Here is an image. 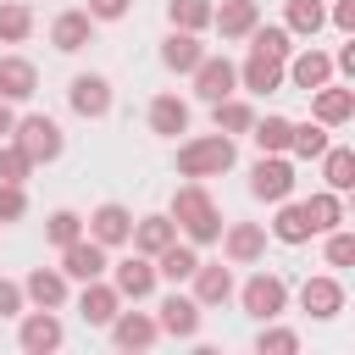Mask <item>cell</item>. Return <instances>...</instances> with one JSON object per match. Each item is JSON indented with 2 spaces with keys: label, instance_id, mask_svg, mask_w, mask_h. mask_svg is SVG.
I'll use <instances>...</instances> for the list:
<instances>
[{
  "label": "cell",
  "instance_id": "obj_1",
  "mask_svg": "<svg viewBox=\"0 0 355 355\" xmlns=\"http://www.w3.org/2000/svg\"><path fill=\"white\" fill-rule=\"evenodd\" d=\"M172 222H178V233L200 250V244H216L222 239V211H216V200L205 194V183L194 178V183H183L178 194H172V211H166Z\"/></svg>",
  "mask_w": 355,
  "mask_h": 355
},
{
  "label": "cell",
  "instance_id": "obj_2",
  "mask_svg": "<svg viewBox=\"0 0 355 355\" xmlns=\"http://www.w3.org/2000/svg\"><path fill=\"white\" fill-rule=\"evenodd\" d=\"M11 144H17L33 166H50V161H61L67 133H61V122H50L44 111H33V116H17V122H11Z\"/></svg>",
  "mask_w": 355,
  "mask_h": 355
},
{
  "label": "cell",
  "instance_id": "obj_3",
  "mask_svg": "<svg viewBox=\"0 0 355 355\" xmlns=\"http://www.w3.org/2000/svg\"><path fill=\"white\" fill-rule=\"evenodd\" d=\"M233 161H239V150H233L227 133H205V139H183L178 144V172L183 178H222Z\"/></svg>",
  "mask_w": 355,
  "mask_h": 355
},
{
  "label": "cell",
  "instance_id": "obj_4",
  "mask_svg": "<svg viewBox=\"0 0 355 355\" xmlns=\"http://www.w3.org/2000/svg\"><path fill=\"white\" fill-rule=\"evenodd\" d=\"M239 305H244V316H255V322H277V316L288 311V283H283L277 272H255V277L239 288Z\"/></svg>",
  "mask_w": 355,
  "mask_h": 355
},
{
  "label": "cell",
  "instance_id": "obj_5",
  "mask_svg": "<svg viewBox=\"0 0 355 355\" xmlns=\"http://www.w3.org/2000/svg\"><path fill=\"white\" fill-rule=\"evenodd\" d=\"M250 194L266 200V205L288 200V194H294V161H288V155H261V161L250 166Z\"/></svg>",
  "mask_w": 355,
  "mask_h": 355
},
{
  "label": "cell",
  "instance_id": "obj_6",
  "mask_svg": "<svg viewBox=\"0 0 355 355\" xmlns=\"http://www.w3.org/2000/svg\"><path fill=\"white\" fill-rule=\"evenodd\" d=\"M67 105H72L83 122H100V116H111V83H105L100 72H78V78L67 83Z\"/></svg>",
  "mask_w": 355,
  "mask_h": 355
},
{
  "label": "cell",
  "instance_id": "obj_7",
  "mask_svg": "<svg viewBox=\"0 0 355 355\" xmlns=\"http://www.w3.org/2000/svg\"><path fill=\"white\" fill-rule=\"evenodd\" d=\"M216 244H222L227 266H255V261L266 255V227H261V222H227Z\"/></svg>",
  "mask_w": 355,
  "mask_h": 355
},
{
  "label": "cell",
  "instance_id": "obj_8",
  "mask_svg": "<svg viewBox=\"0 0 355 355\" xmlns=\"http://www.w3.org/2000/svg\"><path fill=\"white\" fill-rule=\"evenodd\" d=\"M105 272H111V288H116L122 300H150V294H155V283H161V277H155V261H150V255H139V250H133L128 261L105 266Z\"/></svg>",
  "mask_w": 355,
  "mask_h": 355
},
{
  "label": "cell",
  "instance_id": "obj_9",
  "mask_svg": "<svg viewBox=\"0 0 355 355\" xmlns=\"http://www.w3.org/2000/svg\"><path fill=\"white\" fill-rule=\"evenodd\" d=\"M194 78V94L211 105V100H227L233 89H239V67L227 61V55H200V67L189 72Z\"/></svg>",
  "mask_w": 355,
  "mask_h": 355
},
{
  "label": "cell",
  "instance_id": "obj_10",
  "mask_svg": "<svg viewBox=\"0 0 355 355\" xmlns=\"http://www.w3.org/2000/svg\"><path fill=\"white\" fill-rule=\"evenodd\" d=\"M83 233H89L94 244L116 250V244H128V233H133V211H128V205H116V200H105V205H94V211H89Z\"/></svg>",
  "mask_w": 355,
  "mask_h": 355
},
{
  "label": "cell",
  "instance_id": "obj_11",
  "mask_svg": "<svg viewBox=\"0 0 355 355\" xmlns=\"http://www.w3.org/2000/svg\"><path fill=\"white\" fill-rule=\"evenodd\" d=\"M105 244H94L89 233L83 239H72V244H61V272H67V283H89V277H105Z\"/></svg>",
  "mask_w": 355,
  "mask_h": 355
},
{
  "label": "cell",
  "instance_id": "obj_12",
  "mask_svg": "<svg viewBox=\"0 0 355 355\" xmlns=\"http://www.w3.org/2000/svg\"><path fill=\"white\" fill-rule=\"evenodd\" d=\"M61 338H67V333H61V316H55V311H39V305H33V311L22 316V327H17V344H22L28 355H50V349H61Z\"/></svg>",
  "mask_w": 355,
  "mask_h": 355
},
{
  "label": "cell",
  "instance_id": "obj_13",
  "mask_svg": "<svg viewBox=\"0 0 355 355\" xmlns=\"http://www.w3.org/2000/svg\"><path fill=\"white\" fill-rule=\"evenodd\" d=\"M283 78H288L294 89H305V94H311V89H322V83L333 78V55H322L316 44H305V50H294V55L283 61Z\"/></svg>",
  "mask_w": 355,
  "mask_h": 355
},
{
  "label": "cell",
  "instance_id": "obj_14",
  "mask_svg": "<svg viewBox=\"0 0 355 355\" xmlns=\"http://www.w3.org/2000/svg\"><path fill=\"white\" fill-rule=\"evenodd\" d=\"M311 116L322 122V128H344L349 116H355V89H344V83H322V89H311Z\"/></svg>",
  "mask_w": 355,
  "mask_h": 355
},
{
  "label": "cell",
  "instance_id": "obj_15",
  "mask_svg": "<svg viewBox=\"0 0 355 355\" xmlns=\"http://www.w3.org/2000/svg\"><path fill=\"white\" fill-rule=\"evenodd\" d=\"M189 283H194L200 311H211V305H227V300H233V266H222V261H200V266L189 272Z\"/></svg>",
  "mask_w": 355,
  "mask_h": 355
},
{
  "label": "cell",
  "instance_id": "obj_16",
  "mask_svg": "<svg viewBox=\"0 0 355 355\" xmlns=\"http://www.w3.org/2000/svg\"><path fill=\"white\" fill-rule=\"evenodd\" d=\"M22 300L39 305V311H61L67 305V272L61 266H33L22 277Z\"/></svg>",
  "mask_w": 355,
  "mask_h": 355
},
{
  "label": "cell",
  "instance_id": "obj_17",
  "mask_svg": "<svg viewBox=\"0 0 355 355\" xmlns=\"http://www.w3.org/2000/svg\"><path fill=\"white\" fill-rule=\"evenodd\" d=\"M155 327H161V333H172V338H194V333H200V300L172 288V294L161 300V316H155Z\"/></svg>",
  "mask_w": 355,
  "mask_h": 355
},
{
  "label": "cell",
  "instance_id": "obj_18",
  "mask_svg": "<svg viewBox=\"0 0 355 355\" xmlns=\"http://www.w3.org/2000/svg\"><path fill=\"white\" fill-rule=\"evenodd\" d=\"M105 327H111V344H116V349H150V344L161 338L155 316H144V311H116Z\"/></svg>",
  "mask_w": 355,
  "mask_h": 355
},
{
  "label": "cell",
  "instance_id": "obj_19",
  "mask_svg": "<svg viewBox=\"0 0 355 355\" xmlns=\"http://www.w3.org/2000/svg\"><path fill=\"white\" fill-rule=\"evenodd\" d=\"M255 22H261V6H255V0H222V6H211V28H216L227 44L250 39Z\"/></svg>",
  "mask_w": 355,
  "mask_h": 355
},
{
  "label": "cell",
  "instance_id": "obj_20",
  "mask_svg": "<svg viewBox=\"0 0 355 355\" xmlns=\"http://www.w3.org/2000/svg\"><path fill=\"white\" fill-rule=\"evenodd\" d=\"M89 39H94V17H89L83 6H72V11H61V17L50 22V44H55L61 55H78Z\"/></svg>",
  "mask_w": 355,
  "mask_h": 355
},
{
  "label": "cell",
  "instance_id": "obj_21",
  "mask_svg": "<svg viewBox=\"0 0 355 355\" xmlns=\"http://www.w3.org/2000/svg\"><path fill=\"white\" fill-rule=\"evenodd\" d=\"M300 311H311L316 322H333V316L344 311V283H338V277H305Z\"/></svg>",
  "mask_w": 355,
  "mask_h": 355
},
{
  "label": "cell",
  "instance_id": "obj_22",
  "mask_svg": "<svg viewBox=\"0 0 355 355\" xmlns=\"http://www.w3.org/2000/svg\"><path fill=\"white\" fill-rule=\"evenodd\" d=\"M116 311H122V294H116L105 277H89V283H83V294H78V316H83L89 327H105Z\"/></svg>",
  "mask_w": 355,
  "mask_h": 355
},
{
  "label": "cell",
  "instance_id": "obj_23",
  "mask_svg": "<svg viewBox=\"0 0 355 355\" xmlns=\"http://www.w3.org/2000/svg\"><path fill=\"white\" fill-rule=\"evenodd\" d=\"M39 67L28 55H0V100H33Z\"/></svg>",
  "mask_w": 355,
  "mask_h": 355
},
{
  "label": "cell",
  "instance_id": "obj_24",
  "mask_svg": "<svg viewBox=\"0 0 355 355\" xmlns=\"http://www.w3.org/2000/svg\"><path fill=\"white\" fill-rule=\"evenodd\" d=\"M239 83H244L250 94H277V89H283V61H277V55L250 50V61L239 67Z\"/></svg>",
  "mask_w": 355,
  "mask_h": 355
},
{
  "label": "cell",
  "instance_id": "obj_25",
  "mask_svg": "<svg viewBox=\"0 0 355 355\" xmlns=\"http://www.w3.org/2000/svg\"><path fill=\"white\" fill-rule=\"evenodd\" d=\"M150 133H161V139L189 133V100L183 94H155L150 100Z\"/></svg>",
  "mask_w": 355,
  "mask_h": 355
},
{
  "label": "cell",
  "instance_id": "obj_26",
  "mask_svg": "<svg viewBox=\"0 0 355 355\" xmlns=\"http://www.w3.org/2000/svg\"><path fill=\"white\" fill-rule=\"evenodd\" d=\"M172 239H178V222H172V216H139L133 233H128V244H133L139 255H150V261H155Z\"/></svg>",
  "mask_w": 355,
  "mask_h": 355
},
{
  "label": "cell",
  "instance_id": "obj_27",
  "mask_svg": "<svg viewBox=\"0 0 355 355\" xmlns=\"http://www.w3.org/2000/svg\"><path fill=\"white\" fill-rule=\"evenodd\" d=\"M200 55H205V44H200L194 33H183V28H172V33L161 39V67H166V72H194Z\"/></svg>",
  "mask_w": 355,
  "mask_h": 355
},
{
  "label": "cell",
  "instance_id": "obj_28",
  "mask_svg": "<svg viewBox=\"0 0 355 355\" xmlns=\"http://www.w3.org/2000/svg\"><path fill=\"white\" fill-rule=\"evenodd\" d=\"M283 28L294 39H316L327 28V6L322 0H283Z\"/></svg>",
  "mask_w": 355,
  "mask_h": 355
},
{
  "label": "cell",
  "instance_id": "obj_29",
  "mask_svg": "<svg viewBox=\"0 0 355 355\" xmlns=\"http://www.w3.org/2000/svg\"><path fill=\"white\" fill-rule=\"evenodd\" d=\"M316 161H322V178H327V189H333V194H349V189H355V150L327 144Z\"/></svg>",
  "mask_w": 355,
  "mask_h": 355
},
{
  "label": "cell",
  "instance_id": "obj_30",
  "mask_svg": "<svg viewBox=\"0 0 355 355\" xmlns=\"http://www.w3.org/2000/svg\"><path fill=\"white\" fill-rule=\"evenodd\" d=\"M194 266H200V250H194L189 239H183V244L172 239V244L155 255V277H166V283H189V272H194Z\"/></svg>",
  "mask_w": 355,
  "mask_h": 355
},
{
  "label": "cell",
  "instance_id": "obj_31",
  "mask_svg": "<svg viewBox=\"0 0 355 355\" xmlns=\"http://www.w3.org/2000/svg\"><path fill=\"white\" fill-rule=\"evenodd\" d=\"M211 122H216V133H250V122H255V105L250 100H239V94H227V100H211Z\"/></svg>",
  "mask_w": 355,
  "mask_h": 355
},
{
  "label": "cell",
  "instance_id": "obj_32",
  "mask_svg": "<svg viewBox=\"0 0 355 355\" xmlns=\"http://www.w3.org/2000/svg\"><path fill=\"white\" fill-rule=\"evenodd\" d=\"M272 239H277V244H305V239H311V216H305V205H294V200H277Z\"/></svg>",
  "mask_w": 355,
  "mask_h": 355
},
{
  "label": "cell",
  "instance_id": "obj_33",
  "mask_svg": "<svg viewBox=\"0 0 355 355\" xmlns=\"http://www.w3.org/2000/svg\"><path fill=\"white\" fill-rule=\"evenodd\" d=\"M288 116H255L250 122V139H255V150L261 155H288Z\"/></svg>",
  "mask_w": 355,
  "mask_h": 355
},
{
  "label": "cell",
  "instance_id": "obj_34",
  "mask_svg": "<svg viewBox=\"0 0 355 355\" xmlns=\"http://www.w3.org/2000/svg\"><path fill=\"white\" fill-rule=\"evenodd\" d=\"M305 216H311V233L344 227V194H333V189H316V194L305 200Z\"/></svg>",
  "mask_w": 355,
  "mask_h": 355
},
{
  "label": "cell",
  "instance_id": "obj_35",
  "mask_svg": "<svg viewBox=\"0 0 355 355\" xmlns=\"http://www.w3.org/2000/svg\"><path fill=\"white\" fill-rule=\"evenodd\" d=\"M250 50L288 61V55H294V33H288L283 22H255V28H250Z\"/></svg>",
  "mask_w": 355,
  "mask_h": 355
},
{
  "label": "cell",
  "instance_id": "obj_36",
  "mask_svg": "<svg viewBox=\"0 0 355 355\" xmlns=\"http://www.w3.org/2000/svg\"><path fill=\"white\" fill-rule=\"evenodd\" d=\"M327 144H333V139H327L322 122H294V128H288V155H294V161H316Z\"/></svg>",
  "mask_w": 355,
  "mask_h": 355
},
{
  "label": "cell",
  "instance_id": "obj_37",
  "mask_svg": "<svg viewBox=\"0 0 355 355\" xmlns=\"http://www.w3.org/2000/svg\"><path fill=\"white\" fill-rule=\"evenodd\" d=\"M28 33H33L28 0H0V44H22Z\"/></svg>",
  "mask_w": 355,
  "mask_h": 355
},
{
  "label": "cell",
  "instance_id": "obj_38",
  "mask_svg": "<svg viewBox=\"0 0 355 355\" xmlns=\"http://www.w3.org/2000/svg\"><path fill=\"white\" fill-rule=\"evenodd\" d=\"M211 6L216 0H166V22L183 33H200V28H211Z\"/></svg>",
  "mask_w": 355,
  "mask_h": 355
},
{
  "label": "cell",
  "instance_id": "obj_39",
  "mask_svg": "<svg viewBox=\"0 0 355 355\" xmlns=\"http://www.w3.org/2000/svg\"><path fill=\"white\" fill-rule=\"evenodd\" d=\"M294 349H300V333H294V327L261 322V333H255V355H294Z\"/></svg>",
  "mask_w": 355,
  "mask_h": 355
},
{
  "label": "cell",
  "instance_id": "obj_40",
  "mask_svg": "<svg viewBox=\"0 0 355 355\" xmlns=\"http://www.w3.org/2000/svg\"><path fill=\"white\" fill-rule=\"evenodd\" d=\"M44 239H50L55 250H61V244H72V239H83V216H78V211H50Z\"/></svg>",
  "mask_w": 355,
  "mask_h": 355
},
{
  "label": "cell",
  "instance_id": "obj_41",
  "mask_svg": "<svg viewBox=\"0 0 355 355\" xmlns=\"http://www.w3.org/2000/svg\"><path fill=\"white\" fill-rule=\"evenodd\" d=\"M28 178H33V161L17 144H0V183H28Z\"/></svg>",
  "mask_w": 355,
  "mask_h": 355
},
{
  "label": "cell",
  "instance_id": "obj_42",
  "mask_svg": "<svg viewBox=\"0 0 355 355\" xmlns=\"http://www.w3.org/2000/svg\"><path fill=\"white\" fill-rule=\"evenodd\" d=\"M349 261H355V233L327 227V266H349Z\"/></svg>",
  "mask_w": 355,
  "mask_h": 355
},
{
  "label": "cell",
  "instance_id": "obj_43",
  "mask_svg": "<svg viewBox=\"0 0 355 355\" xmlns=\"http://www.w3.org/2000/svg\"><path fill=\"white\" fill-rule=\"evenodd\" d=\"M28 211V189L22 183H0V222H22Z\"/></svg>",
  "mask_w": 355,
  "mask_h": 355
},
{
  "label": "cell",
  "instance_id": "obj_44",
  "mask_svg": "<svg viewBox=\"0 0 355 355\" xmlns=\"http://www.w3.org/2000/svg\"><path fill=\"white\" fill-rule=\"evenodd\" d=\"M128 6H133V0H89L83 11H89L94 22H122V17H128Z\"/></svg>",
  "mask_w": 355,
  "mask_h": 355
},
{
  "label": "cell",
  "instance_id": "obj_45",
  "mask_svg": "<svg viewBox=\"0 0 355 355\" xmlns=\"http://www.w3.org/2000/svg\"><path fill=\"white\" fill-rule=\"evenodd\" d=\"M22 283H11V277H0V316H22Z\"/></svg>",
  "mask_w": 355,
  "mask_h": 355
},
{
  "label": "cell",
  "instance_id": "obj_46",
  "mask_svg": "<svg viewBox=\"0 0 355 355\" xmlns=\"http://www.w3.org/2000/svg\"><path fill=\"white\" fill-rule=\"evenodd\" d=\"M327 22H333L338 33H355V0H333V11H327Z\"/></svg>",
  "mask_w": 355,
  "mask_h": 355
},
{
  "label": "cell",
  "instance_id": "obj_47",
  "mask_svg": "<svg viewBox=\"0 0 355 355\" xmlns=\"http://www.w3.org/2000/svg\"><path fill=\"white\" fill-rule=\"evenodd\" d=\"M333 67H338V72H344V78H355V44H344V50H338V61H333Z\"/></svg>",
  "mask_w": 355,
  "mask_h": 355
},
{
  "label": "cell",
  "instance_id": "obj_48",
  "mask_svg": "<svg viewBox=\"0 0 355 355\" xmlns=\"http://www.w3.org/2000/svg\"><path fill=\"white\" fill-rule=\"evenodd\" d=\"M11 122H17L11 116V100H0V133H11Z\"/></svg>",
  "mask_w": 355,
  "mask_h": 355
}]
</instances>
